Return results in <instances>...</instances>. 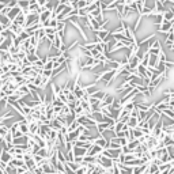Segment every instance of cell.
Returning a JSON list of instances; mask_svg holds the SVG:
<instances>
[{
	"instance_id": "obj_8",
	"label": "cell",
	"mask_w": 174,
	"mask_h": 174,
	"mask_svg": "<svg viewBox=\"0 0 174 174\" xmlns=\"http://www.w3.org/2000/svg\"><path fill=\"white\" fill-rule=\"evenodd\" d=\"M16 4L22 8V11L25 12L27 8H29V0H16Z\"/></svg>"
},
{
	"instance_id": "obj_13",
	"label": "cell",
	"mask_w": 174,
	"mask_h": 174,
	"mask_svg": "<svg viewBox=\"0 0 174 174\" xmlns=\"http://www.w3.org/2000/svg\"><path fill=\"white\" fill-rule=\"evenodd\" d=\"M42 76H46V77H50L52 79V71L50 69H42Z\"/></svg>"
},
{
	"instance_id": "obj_10",
	"label": "cell",
	"mask_w": 174,
	"mask_h": 174,
	"mask_svg": "<svg viewBox=\"0 0 174 174\" xmlns=\"http://www.w3.org/2000/svg\"><path fill=\"white\" fill-rule=\"evenodd\" d=\"M80 45L83 46V48H86V49H88V50H91V49H94V48H95V45H97V42H95V41H90V42H88V41H86L84 44H80Z\"/></svg>"
},
{
	"instance_id": "obj_11",
	"label": "cell",
	"mask_w": 174,
	"mask_h": 174,
	"mask_svg": "<svg viewBox=\"0 0 174 174\" xmlns=\"http://www.w3.org/2000/svg\"><path fill=\"white\" fill-rule=\"evenodd\" d=\"M8 132H10V126L6 125V124H1L0 125V136H6Z\"/></svg>"
},
{
	"instance_id": "obj_14",
	"label": "cell",
	"mask_w": 174,
	"mask_h": 174,
	"mask_svg": "<svg viewBox=\"0 0 174 174\" xmlns=\"http://www.w3.org/2000/svg\"><path fill=\"white\" fill-rule=\"evenodd\" d=\"M37 1H38V4L39 6H44V4H46L49 1V0H37Z\"/></svg>"
},
{
	"instance_id": "obj_9",
	"label": "cell",
	"mask_w": 174,
	"mask_h": 174,
	"mask_svg": "<svg viewBox=\"0 0 174 174\" xmlns=\"http://www.w3.org/2000/svg\"><path fill=\"white\" fill-rule=\"evenodd\" d=\"M106 95V91H103V90H97L94 94H91V97H94V98H98V99H103V97Z\"/></svg>"
},
{
	"instance_id": "obj_3",
	"label": "cell",
	"mask_w": 174,
	"mask_h": 174,
	"mask_svg": "<svg viewBox=\"0 0 174 174\" xmlns=\"http://www.w3.org/2000/svg\"><path fill=\"white\" fill-rule=\"evenodd\" d=\"M102 147L98 144H95V143H93V144L87 148V155H91V156H97V155H99L101 152H102Z\"/></svg>"
},
{
	"instance_id": "obj_15",
	"label": "cell",
	"mask_w": 174,
	"mask_h": 174,
	"mask_svg": "<svg viewBox=\"0 0 174 174\" xmlns=\"http://www.w3.org/2000/svg\"><path fill=\"white\" fill-rule=\"evenodd\" d=\"M170 50H174V42L171 44V46H170Z\"/></svg>"
},
{
	"instance_id": "obj_1",
	"label": "cell",
	"mask_w": 174,
	"mask_h": 174,
	"mask_svg": "<svg viewBox=\"0 0 174 174\" xmlns=\"http://www.w3.org/2000/svg\"><path fill=\"white\" fill-rule=\"evenodd\" d=\"M156 29H158V33H161V34H166V33L169 31V30L173 29V20H164L161 23V25L155 26Z\"/></svg>"
},
{
	"instance_id": "obj_5",
	"label": "cell",
	"mask_w": 174,
	"mask_h": 174,
	"mask_svg": "<svg viewBox=\"0 0 174 174\" xmlns=\"http://www.w3.org/2000/svg\"><path fill=\"white\" fill-rule=\"evenodd\" d=\"M72 152H74V156H84L87 154V148L79 147V145H74L72 147Z\"/></svg>"
},
{
	"instance_id": "obj_2",
	"label": "cell",
	"mask_w": 174,
	"mask_h": 174,
	"mask_svg": "<svg viewBox=\"0 0 174 174\" xmlns=\"http://www.w3.org/2000/svg\"><path fill=\"white\" fill-rule=\"evenodd\" d=\"M124 36L129 39L131 42H137V38H136V33L132 27H129L128 25L124 27Z\"/></svg>"
},
{
	"instance_id": "obj_4",
	"label": "cell",
	"mask_w": 174,
	"mask_h": 174,
	"mask_svg": "<svg viewBox=\"0 0 174 174\" xmlns=\"http://www.w3.org/2000/svg\"><path fill=\"white\" fill-rule=\"evenodd\" d=\"M20 11H22V8H20V7L18 6V4H16V6L11 7V10L8 11V14H7V16H8V18H10L11 20H14V19H15V18H16V16H18V14H19Z\"/></svg>"
},
{
	"instance_id": "obj_6",
	"label": "cell",
	"mask_w": 174,
	"mask_h": 174,
	"mask_svg": "<svg viewBox=\"0 0 174 174\" xmlns=\"http://www.w3.org/2000/svg\"><path fill=\"white\" fill-rule=\"evenodd\" d=\"M126 124H128L129 128H136L139 125V118L133 116H129V118L126 120Z\"/></svg>"
},
{
	"instance_id": "obj_12",
	"label": "cell",
	"mask_w": 174,
	"mask_h": 174,
	"mask_svg": "<svg viewBox=\"0 0 174 174\" xmlns=\"http://www.w3.org/2000/svg\"><path fill=\"white\" fill-rule=\"evenodd\" d=\"M82 162H84V163H95V156H91V155H84L83 156V161Z\"/></svg>"
},
{
	"instance_id": "obj_7",
	"label": "cell",
	"mask_w": 174,
	"mask_h": 174,
	"mask_svg": "<svg viewBox=\"0 0 174 174\" xmlns=\"http://www.w3.org/2000/svg\"><path fill=\"white\" fill-rule=\"evenodd\" d=\"M139 144H140V140H139V139H135V137H133V139H131V140H129L126 145H128L131 150H135L136 147H139Z\"/></svg>"
}]
</instances>
